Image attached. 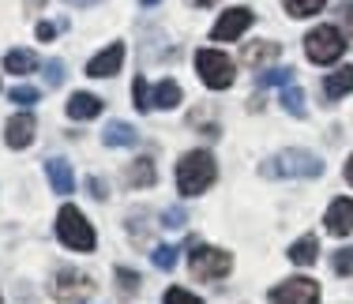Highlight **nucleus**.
<instances>
[{"label": "nucleus", "mask_w": 353, "mask_h": 304, "mask_svg": "<svg viewBox=\"0 0 353 304\" xmlns=\"http://www.w3.org/2000/svg\"><path fill=\"white\" fill-rule=\"evenodd\" d=\"M162 304H203V301H199L196 293H188V290H181V285H173V290L165 293Z\"/></svg>", "instance_id": "obj_31"}, {"label": "nucleus", "mask_w": 353, "mask_h": 304, "mask_svg": "<svg viewBox=\"0 0 353 304\" xmlns=\"http://www.w3.org/2000/svg\"><path fill=\"white\" fill-rule=\"evenodd\" d=\"M27 8H41V0H27Z\"/></svg>", "instance_id": "obj_39"}, {"label": "nucleus", "mask_w": 353, "mask_h": 304, "mask_svg": "<svg viewBox=\"0 0 353 304\" xmlns=\"http://www.w3.org/2000/svg\"><path fill=\"white\" fill-rule=\"evenodd\" d=\"M158 181V169L150 158H136V162L128 165V184L132 188H150V184Z\"/></svg>", "instance_id": "obj_19"}, {"label": "nucleus", "mask_w": 353, "mask_h": 304, "mask_svg": "<svg viewBox=\"0 0 353 304\" xmlns=\"http://www.w3.org/2000/svg\"><path fill=\"white\" fill-rule=\"evenodd\" d=\"M346 45H350V41L342 38V30L331 27V23L308 30V38H305V53H308V61H312V64H334L342 53H346Z\"/></svg>", "instance_id": "obj_4"}, {"label": "nucleus", "mask_w": 353, "mask_h": 304, "mask_svg": "<svg viewBox=\"0 0 353 304\" xmlns=\"http://www.w3.org/2000/svg\"><path fill=\"white\" fill-rule=\"evenodd\" d=\"M87 192H90V196H94V199H105V196H109L102 176H87Z\"/></svg>", "instance_id": "obj_34"}, {"label": "nucleus", "mask_w": 353, "mask_h": 304, "mask_svg": "<svg viewBox=\"0 0 353 304\" xmlns=\"http://www.w3.org/2000/svg\"><path fill=\"white\" fill-rule=\"evenodd\" d=\"M184 222H188V214H184V210H176V207H170V210H165V218H162L165 230H184Z\"/></svg>", "instance_id": "obj_32"}, {"label": "nucleus", "mask_w": 353, "mask_h": 304, "mask_svg": "<svg viewBox=\"0 0 353 304\" xmlns=\"http://www.w3.org/2000/svg\"><path fill=\"white\" fill-rule=\"evenodd\" d=\"M339 23H342V38L353 41V0H342L339 4Z\"/></svg>", "instance_id": "obj_28"}, {"label": "nucleus", "mask_w": 353, "mask_h": 304, "mask_svg": "<svg viewBox=\"0 0 353 304\" xmlns=\"http://www.w3.org/2000/svg\"><path fill=\"white\" fill-rule=\"evenodd\" d=\"M64 109H68L72 121H94V116L102 113V98H98V94H87V90H75Z\"/></svg>", "instance_id": "obj_13"}, {"label": "nucleus", "mask_w": 353, "mask_h": 304, "mask_svg": "<svg viewBox=\"0 0 353 304\" xmlns=\"http://www.w3.org/2000/svg\"><path fill=\"white\" fill-rule=\"evenodd\" d=\"M102 143H105V147H136L139 132L132 128L128 121H109L105 132H102Z\"/></svg>", "instance_id": "obj_16"}, {"label": "nucleus", "mask_w": 353, "mask_h": 304, "mask_svg": "<svg viewBox=\"0 0 353 304\" xmlns=\"http://www.w3.org/2000/svg\"><path fill=\"white\" fill-rule=\"evenodd\" d=\"M214 176H218V165L211 150H188L176 162V192L181 196H203Z\"/></svg>", "instance_id": "obj_1"}, {"label": "nucleus", "mask_w": 353, "mask_h": 304, "mask_svg": "<svg viewBox=\"0 0 353 304\" xmlns=\"http://www.w3.org/2000/svg\"><path fill=\"white\" fill-rule=\"evenodd\" d=\"M263 176H319L323 173V162H319V154H312V150H282L279 158H271L263 169H259Z\"/></svg>", "instance_id": "obj_3"}, {"label": "nucleus", "mask_w": 353, "mask_h": 304, "mask_svg": "<svg viewBox=\"0 0 353 304\" xmlns=\"http://www.w3.org/2000/svg\"><path fill=\"white\" fill-rule=\"evenodd\" d=\"M139 4H147V8H150V4H158V0H139Z\"/></svg>", "instance_id": "obj_40"}, {"label": "nucleus", "mask_w": 353, "mask_h": 304, "mask_svg": "<svg viewBox=\"0 0 353 304\" xmlns=\"http://www.w3.org/2000/svg\"><path fill=\"white\" fill-rule=\"evenodd\" d=\"M34 68H38V57L27 53V49H12V53L4 57V72H12V75H27V72H34Z\"/></svg>", "instance_id": "obj_20"}, {"label": "nucleus", "mask_w": 353, "mask_h": 304, "mask_svg": "<svg viewBox=\"0 0 353 304\" xmlns=\"http://www.w3.org/2000/svg\"><path fill=\"white\" fill-rule=\"evenodd\" d=\"M46 83H49V87H57V83H64V64H61V61H49Z\"/></svg>", "instance_id": "obj_33"}, {"label": "nucleus", "mask_w": 353, "mask_h": 304, "mask_svg": "<svg viewBox=\"0 0 353 304\" xmlns=\"http://www.w3.org/2000/svg\"><path fill=\"white\" fill-rule=\"evenodd\" d=\"M34 132H38V124H34V116H30V113H15L12 121L4 124V139H8V147H12V150L30 147V143H34Z\"/></svg>", "instance_id": "obj_10"}, {"label": "nucleus", "mask_w": 353, "mask_h": 304, "mask_svg": "<svg viewBox=\"0 0 353 304\" xmlns=\"http://www.w3.org/2000/svg\"><path fill=\"white\" fill-rule=\"evenodd\" d=\"M53 297L57 301H87V297H94V278L90 274H83V270H72V267H61L53 274Z\"/></svg>", "instance_id": "obj_7"}, {"label": "nucleus", "mask_w": 353, "mask_h": 304, "mask_svg": "<svg viewBox=\"0 0 353 304\" xmlns=\"http://www.w3.org/2000/svg\"><path fill=\"white\" fill-rule=\"evenodd\" d=\"M282 4H285V12H290L293 19H305V15L323 12V4H327V0H282Z\"/></svg>", "instance_id": "obj_24"}, {"label": "nucleus", "mask_w": 353, "mask_h": 304, "mask_svg": "<svg viewBox=\"0 0 353 304\" xmlns=\"http://www.w3.org/2000/svg\"><path fill=\"white\" fill-rule=\"evenodd\" d=\"M68 4H75V8H90V4H98V0H68Z\"/></svg>", "instance_id": "obj_36"}, {"label": "nucleus", "mask_w": 353, "mask_h": 304, "mask_svg": "<svg viewBox=\"0 0 353 304\" xmlns=\"http://www.w3.org/2000/svg\"><path fill=\"white\" fill-rule=\"evenodd\" d=\"M121 64H124V45L117 41V45L102 49L98 57H90L87 75H94V79H109V75H117V72H121Z\"/></svg>", "instance_id": "obj_11"}, {"label": "nucleus", "mask_w": 353, "mask_h": 304, "mask_svg": "<svg viewBox=\"0 0 353 304\" xmlns=\"http://www.w3.org/2000/svg\"><path fill=\"white\" fill-rule=\"evenodd\" d=\"M150 105H158V109H173V105H181V87H176L173 79H162L154 87V94H150Z\"/></svg>", "instance_id": "obj_21"}, {"label": "nucleus", "mask_w": 353, "mask_h": 304, "mask_svg": "<svg viewBox=\"0 0 353 304\" xmlns=\"http://www.w3.org/2000/svg\"><path fill=\"white\" fill-rule=\"evenodd\" d=\"M196 72H199V79H203V87H211V90H225V87H233V61L225 53H218V49H199L196 53Z\"/></svg>", "instance_id": "obj_5"}, {"label": "nucleus", "mask_w": 353, "mask_h": 304, "mask_svg": "<svg viewBox=\"0 0 353 304\" xmlns=\"http://www.w3.org/2000/svg\"><path fill=\"white\" fill-rule=\"evenodd\" d=\"M323 90H327V98H342V94H350L353 90V64H342L339 72H331L323 79Z\"/></svg>", "instance_id": "obj_17"}, {"label": "nucleus", "mask_w": 353, "mask_h": 304, "mask_svg": "<svg viewBox=\"0 0 353 304\" xmlns=\"http://www.w3.org/2000/svg\"><path fill=\"white\" fill-rule=\"evenodd\" d=\"M132 94H136V109H139V113H150V94H147V79H143V75H136Z\"/></svg>", "instance_id": "obj_29"}, {"label": "nucleus", "mask_w": 353, "mask_h": 304, "mask_svg": "<svg viewBox=\"0 0 353 304\" xmlns=\"http://www.w3.org/2000/svg\"><path fill=\"white\" fill-rule=\"evenodd\" d=\"M46 176H49V184H53V192H61V196H72V192H75L72 165L61 162V158H49V162H46Z\"/></svg>", "instance_id": "obj_14"}, {"label": "nucleus", "mask_w": 353, "mask_h": 304, "mask_svg": "<svg viewBox=\"0 0 353 304\" xmlns=\"http://www.w3.org/2000/svg\"><path fill=\"white\" fill-rule=\"evenodd\" d=\"M327 233L334 236H350L353 233V199H334L327 207V218H323Z\"/></svg>", "instance_id": "obj_12"}, {"label": "nucleus", "mask_w": 353, "mask_h": 304, "mask_svg": "<svg viewBox=\"0 0 353 304\" xmlns=\"http://www.w3.org/2000/svg\"><path fill=\"white\" fill-rule=\"evenodd\" d=\"M192 274L199 278V282H218V278H225L233 270V256L222 248H207V244H196V252H192L188 259Z\"/></svg>", "instance_id": "obj_6"}, {"label": "nucleus", "mask_w": 353, "mask_h": 304, "mask_svg": "<svg viewBox=\"0 0 353 304\" xmlns=\"http://www.w3.org/2000/svg\"><path fill=\"white\" fill-rule=\"evenodd\" d=\"M279 53H282V45H279V41H252V45L241 49V64L259 68V64H271Z\"/></svg>", "instance_id": "obj_15"}, {"label": "nucleus", "mask_w": 353, "mask_h": 304, "mask_svg": "<svg viewBox=\"0 0 353 304\" xmlns=\"http://www.w3.org/2000/svg\"><path fill=\"white\" fill-rule=\"evenodd\" d=\"M334 274H342V278H346V274H353V248H342V252H334Z\"/></svg>", "instance_id": "obj_30"}, {"label": "nucleus", "mask_w": 353, "mask_h": 304, "mask_svg": "<svg viewBox=\"0 0 353 304\" xmlns=\"http://www.w3.org/2000/svg\"><path fill=\"white\" fill-rule=\"evenodd\" d=\"M259 87H293V68H267V72H259Z\"/></svg>", "instance_id": "obj_23"}, {"label": "nucleus", "mask_w": 353, "mask_h": 304, "mask_svg": "<svg viewBox=\"0 0 353 304\" xmlns=\"http://www.w3.org/2000/svg\"><path fill=\"white\" fill-rule=\"evenodd\" d=\"M252 23H256V15L248 12V8H230V12H222V19L214 23L211 38L214 41H237L241 34H245Z\"/></svg>", "instance_id": "obj_9"}, {"label": "nucleus", "mask_w": 353, "mask_h": 304, "mask_svg": "<svg viewBox=\"0 0 353 304\" xmlns=\"http://www.w3.org/2000/svg\"><path fill=\"white\" fill-rule=\"evenodd\" d=\"M192 4H196V8H211L214 0H192Z\"/></svg>", "instance_id": "obj_38"}, {"label": "nucleus", "mask_w": 353, "mask_h": 304, "mask_svg": "<svg viewBox=\"0 0 353 304\" xmlns=\"http://www.w3.org/2000/svg\"><path fill=\"white\" fill-rule=\"evenodd\" d=\"M150 259H154L158 270H173L176 267V248H170V244H158V248L150 252Z\"/></svg>", "instance_id": "obj_26"}, {"label": "nucleus", "mask_w": 353, "mask_h": 304, "mask_svg": "<svg viewBox=\"0 0 353 304\" xmlns=\"http://www.w3.org/2000/svg\"><path fill=\"white\" fill-rule=\"evenodd\" d=\"M113 274H117V293H121L124 301H128V297H136V293H139V274H136V270L117 267Z\"/></svg>", "instance_id": "obj_22"}, {"label": "nucleus", "mask_w": 353, "mask_h": 304, "mask_svg": "<svg viewBox=\"0 0 353 304\" xmlns=\"http://www.w3.org/2000/svg\"><path fill=\"white\" fill-rule=\"evenodd\" d=\"M316 256H319V241H316V236H301V241L290 244V263H297V267H312Z\"/></svg>", "instance_id": "obj_18"}, {"label": "nucleus", "mask_w": 353, "mask_h": 304, "mask_svg": "<svg viewBox=\"0 0 353 304\" xmlns=\"http://www.w3.org/2000/svg\"><path fill=\"white\" fill-rule=\"evenodd\" d=\"M346 181L353 184V154H350V162H346Z\"/></svg>", "instance_id": "obj_37"}, {"label": "nucleus", "mask_w": 353, "mask_h": 304, "mask_svg": "<svg viewBox=\"0 0 353 304\" xmlns=\"http://www.w3.org/2000/svg\"><path fill=\"white\" fill-rule=\"evenodd\" d=\"M271 304H319V285L312 278H290L271 290Z\"/></svg>", "instance_id": "obj_8"}, {"label": "nucleus", "mask_w": 353, "mask_h": 304, "mask_svg": "<svg viewBox=\"0 0 353 304\" xmlns=\"http://www.w3.org/2000/svg\"><path fill=\"white\" fill-rule=\"evenodd\" d=\"M8 98H12L15 105H34V101H38V87H27V83H19V87L8 90Z\"/></svg>", "instance_id": "obj_27"}, {"label": "nucleus", "mask_w": 353, "mask_h": 304, "mask_svg": "<svg viewBox=\"0 0 353 304\" xmlns=\"http://www.w3.org/2000/svg\"><path fill=\"white\" fill-rule=\"evenodd\" d=\"M282 109L290 116H305L308 109H305V90H297V87H285L282 90Z\"/></svg>", "instance_id": "obj_25"}, {"label": "nucleus", "mask_w": 353, "mask_h": 304, "mask_svg": "<svg viewBox=\"0 0 353 304\" xmlns=\"http://www.w3.org/2000/svg\"><path fill=\"white\" fill-rule=\"evenodd\" d=\"M57 236H61L72 252H94V244H98L94 225L83 218L79 207H61V214H57Z\"/></svg>", "instance_id": "obj_2"}, {"label": "nucleus", "mask_w": 353, "mask_h": 304, "mask_svg": "<svg viewBox=\"0 0 353 304\" xmlns=\"http://www.w3.org/2000/svg\"><path fill=\"white\" fill-rule=\"evenodd\" d=\"M38 38L41 41H53L57 38V27H53V23H38Z\"/></svg>", "instance_id": "obj_35"}]
</instances>
